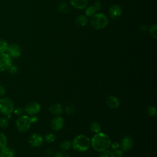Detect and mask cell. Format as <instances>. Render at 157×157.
Segmentation results:
<instances>
[{
    "instance_id": "f546056e",
    "label": "cell",
    "mask_w": 157,
    "mask_h": 157,
    "mask_svg": "<svg viewBox=\"0 0 157 157\" xmlns=\"http://www.w3.org/2000/svg\"><path fill=\"white\" fill-rule=\"evenodd\" d=\"M8 71H9V72L10 74H17V72H18V67H17V66L12 64L10 66V67L8 69Z\"/></svg>"
},
{
    "instance_id": "d6a6232c",
    "label": "cell",
    "mask_w": 157,
    "mask_h": 157,
    "mask_svg": "<svg viewBox=\"0 0 157 157\" xmlns=\"http://www.w3.org/2000/svg\"><path fill=\"white\" fill-rule=\"evenodd\" d=\"M93 6L94 7V9H96V11L97 10H99L101 9V7H102V4H101L100 1L97 0L96 1L94 2V3Z\"/></svg>"
},
{
    "instance_id": "d4e9b609",
    "label": "cell",
    "mask_w": 157,
    "mask_h": 157,
    "mask_svg": "<svg viewBox=\"0 0 157 157\" xmlns=\"http://www.w3.org/2000/svg\"><path fill=\"white\" fill-rule=\"evenodd\" d=\"M56 139L55 136L52 133H48L46 134L44 136V140L45 142L48 143H52Z\"/></svg>"
},
{
    "instance_id": "f1b7e54d",
    "label": "cell",
    "mask_w": 157,
    "mask_h": 157,
    "mask_svg": "<svg viewBox=\"0 0 157 157\" xmlns=\"http://www.w3.org/2000/svg\"><path fill=\"white\" fill-rule=\"evenodd\" d=\"M100 157H113V151L107 150L101 154Z\"/></svg>"
},
{
    "instance_id": "ffe728a7",
    "label": "cell",
    "mask_w": 157,
    "mask_h": 157,
    "mask_svg": "<svg viewBox=\"0 0 157 157\" xmlns=\"http://www.w3.org/2000/svg\"><path fill=\"white\" fill-rule=\"evenodd\" d=\"M58 10L62 13H67L69 11V6H67V4L66 3L63 2H61L58 4Z\"/></svg>"
},
{
    "instance_id": "d590c367",
    "label": "cell",
    "mask_w": 157,
    "mask_h": 157,
    "mask_svg": "<svg viewBox=\"0 0 157 157\" xmlns=\"http://www.w3.org/2000/svg\"><path fill=\"white\" fill-rule=\"evenodd\" d=\"M6 90L5 88L2 85H0V97L4 96L6 94Z\"/></svg>"
},
{
    "instance_id": "ac0fdd59",
    "label": "cell",
    "mask_w": 157,
    "mask_h": 157,
    "mask_svg": "<svg viewBox=\"0 0 157 157\" xmlns=\"http://www.w3.org/2000/svg\"><path fill=\"white\" fill-rule=\"evenodd\" d=\"M7 139L6 136L0 132V151L3 149L4 147H6L7 146Z\"/></svg>"
},
{
    "instance_id": "44dd1931",
    "label": "cell",
    "mask_w": 157,
    "mask_h": 157,
    "mask_svg": "<svg viewBox=\"0 0 157 157\" xmlns=\"http://www.w3.org/2000/svg\"><path fill=\"white\" fill-rule=\"evenodd\" d=\"M146 112L148 116L153 117L155 116L156 114V109L154 106L150 105L147 107Z\"/></svg>"
},
{
    "instance_id": "7402d4cb",
    "label": "cell",
    "mask_w": 157,
    "mask_h": 157,
    "mask_svg": "<svg viewBox=\"0 0 157 157\" xmlns=\"http://www.w3.org/2000/svg\"><path fill=\"white\" fill-rule=\"evenodd\" d=\"M8 47V44L6 41L0 39V53H6Z\"/></svg>"
},
{
    "instance_id": "52a82bcc",
    "label": "cell",
    "mask_w": 157,
    "mask_h": 157,
    "mask_svg": "<svg viewBox=\"0 0 157 157\" xmlns=\"http://www.w3.org/2000/svg\"><path fill=\"white\" fill-rule=\"evenodd\" d=\"M24 112L28 115H35L40 110V105L36 102H31L28 103L24 107Z\"/></svg>"
},
{
    "instance_id": "d6986e66",
    "label": "cell",
    "mask_w": 157,
    "mask_h": 157,
    "mask_svg": "<svg viewBox=\"0 0 157 157\" xmlns=\"http://www.w3.org/2000/svg\"><path fill=\"white\" fill-rule=\"evenodd\" d=\"M90 128L91 132H94V133H98L99 132L101 129V125L98 122H93L90 124Z\"/></svg>"
},
{
    "instance_id": "cb8c5ba5",
    "label": "cell",
    "mask_w": 157,
    "mask_h": 157,
    "mask_svg": "<svg viewBox=\"0 0 157 157\" xmlns=\"http://www.w3.org/2000/svg\"><path fill=\"white\" fill-rule=\"evenodd\" d=\"M59 147L63 150H68L72 147V144L70 141L64 140L60 144Z\"/></svg>"
},
{
    "instance_id": "4dcf8cb0",
    "label": "cell",
    "mask_w": 157,
    "mask_h": 157,
    "mask_svg": "<svg viewBox=\"0 0 157 157\" xmlns=\"http://www.w3.org/2000/svg\"><path fill=\"white\" fill-rule=\"evenodd\" d=\"M113 157H123V151L120 149H117L113 151Z\"/></svg>"
},
{
    "instance_id": "8992f818",
    "label": "cell",
    "mask_w": 157,
    "mask_h": 157,
    "mask_svg": "<svg viewBox=\"0 0 157 157\" xmlns=\"http://www.w3.org/2000/svg\"><path fill=\"white\" fill-rule=\"evenodd\" d=\"M12 64V58L7 53H0V72L8 70Z\"/></svg>"
},
{
    "instance_id": "e0dca14e",
    "label": "cell",
    "mask_w": 157,
    "mask_h": 157,
    "mask_svg": "<svg viewBox=\"0 0 157 157\" xmlns=\"http://www.w3.org/2000/svg\"><path fill=\"white\" fill-rule=\"evenodd\" d=\"M1 153L4 157H15V151L14 150L7 146L1 150Z\"/></svg>"
},
{
    "instance_id": "277c9868",
    "label": "cell",
    "mask_w": 157,
    "mask_h": 157,
    "mask_svg": "<svg viewBox=\"0 0 157 157\" xmlns=\"http://www.w3.org/2000/svg\"><path fill=\"white\" fill-rule=\"evenodd\" d=\"M13 110L14 103L10 98L2 97L0 99V112L2 114L10 118Z\"/></svg>"
},
{
    "instance_id": "8fae6325",
    "label": "cell",
    "mask_w": 157,
    "mask_h": 157,
    "mask_svg": "<svg viewBox=\"0 0 157 157\" xmlns=\"http://www.w3.org/2000/svg\"><path fill=\"white\" fill-rule=\"evenodd\" d=\"M64 124V119L59 116H56L53 118L50 122V126L52 129L55 131H58L61 130Z\"/></svg>"
},
{
    "instance_id": "ba28073f",
    "label": "cell",
    "mask_w": 157,
    "mask_h": 157,
    "mask_svg": "<svg viewBox=\"0 0 157 157\" xmlns=\"http://www.w3.org/2000/svg\"><path fill=\"white\" fill-rule=\"evenodd\" d=\"M120 144V147L122 151H129L133 147V139L129 135H126L121 139Z\"/></svg>"
},
{
    "instance_id": "30bf717a",
    "label": "cell",
    "mask_w": 157,
    "mask_h": 157,
    "mask_svg": "<svg viewBox=\"0 0 157 157\" xmlns=\"http://www.w3.org/2000/svg\"><path fill=\"white\" fill-rule=\"evenodd\" d=\"M44 141L42 136L37 133H34L31 135L29 137L28 142L30 146L33 147H40Z\"/></svg>"
},
{
    "instance_id": "1f68e13d",
    "label": "cell",
    "mask_w": 157,
    "mask_h": 157,
    "mask_svg": "<svg viewBox=\"0 0 157 157\" xmlns=\"http://www.w3.org/2000/svg\"><path fill=\"white\" fill-rule=\"evenodd\" d=\"M55 157H69V155L64 151H60L56 153Z\"/></svg>"
},
{
    "instance_id": "4316f807",
    "label": "cell",
    "mask_w": 157,
    "mask_h": 157,
    "mask_svg": "<svg viewBox=\"0 0 157 157\" xmlns=\"http://www.w3.org/2000/svg\"><path fill=\"white\" fill-rule=\"evenodd\" d=\"M156 31H157V26L156 24L152 25L150 29H149V32L152 37H153L155 39L156 38Z\"/></svg>"
},
{
    "instance_id": "6da1fadb",
    "label": "cell",
    "mask_w": 157,
    "mask_h": 157,
    "mask_svg": "<svg viewBox=\"0 0 157 157\" xmlns=\"http://www.w3.org/2000/svg\"><path fill=\"white\" fill-rule=\"evenodd\" d=\"M111 140L110 137L104 132L96 133L91 140V145L97 151L103 152L110 147Z\"/></svg>"
},
{
    "instance_id": "f35d334b",
    "label": "cell",
    "mask_w": 157,
    "mask_h": 157,
    "mask_svg": "<svg viewBox=\"0 0 157 157\" xmlns=\"http://www.w3.org/2000/svg\"><path fill=\"white\" fill-rule=\"evenodd\" d=\"M0 157H4V155H3L1 152H0Z\"/></svg>"
},
{
    "instance_id": "5b68a950",
    "label": "cell",
    "mask_w": 157,
    "mask_h": 157,
    "mask_svg": "<svg viewBox=\"0 0 157 157\" xmlns=\"http://www.w3.org/2000/svg\"><path fill=\"white\" fill-rule=\"evenodd\" d=\"M31 124V123L29 116L27 115H21L16 121L17 128L20 132H21L28 131L29 129Z\"/></svg>"
},
{
    "instance_id": "5bb4252c",
    "label": "cell",
    "mask_w": 157,
    "mask_h": 157,
    "mask_svg": "<svg viewBox=\"0 0 157 157\" xmlns=\"http://www.w3.org/2000/svg\"><path fill=\"white\" fill-rule=\"evenodd\" d=\"M70 3L75 9H83L88 4V0H70Z\"/></svg>"
},
{
    "instance_id": "83f0119b",
    "label": "cell",
    "mask_w": 157,
    "mask_h": 157,
    "mask_svg": "<svg viewBox=\"0 0 157 157\" xmlns=\"http://www.w3.org/2000/svg\"><path fill=\"white\" fill-rule=\"evenodd\" d=\"M75 111V107L72 105H67L65 109V112L68 115H71L74 113Z\"/></svg>"
},
{
    "instance_id": "8d00e7d4",
    "label": "cell",
    "mask_w": 157,
    "mask_h": 157,
    "mask_svg": "<svg viewBox=\"0 0 157 157\" xmlns=\"http://www.w3.org/2000/svg\"><path fill=\"white\" fill-rule=\"evenodd\" d=\"M29 118H30V121H31V123H36V122L38 121V118H37L36 116H35V115L30 116Z\"/></svg>"
},
{
    "instance_id": "4fadbf2b",
    "label": "cell",
    "mask_w": 157,
    "mask_h": 157,
    "mask_svg": "<svg viewBox=\"0 0 157 157\" xmlns=\"http://www.w3.org/2000/svg\"><path fill=\"white\" fill-rule=\"evenodd\" d=\"M106 104L109 107L112 109H116L119 107L120 102L119 99L116 96H109L106 98Z\"/></svg>"
},
{
    "instance_id": "7c38bea8",
    "label": "cell",
    "mask_w": 157,
    "mask_h": 157,
    "mask_svg": "<svg viewBox=\"0 0 157 157\" xmlns=\"http://www.w3.org/2000/svg\"><path fill=\"white\" fill-rule=\"evenodd\" d=\"M109 13L112 18L116 19L121 16L122 13V9L118 5H113L110 7Z\"/></svg>"
},
{
    "instance_id": "9a60e30c",
    "label": "cell",
    "mask_w": 157,
    "mask_h": 157,
    "mask_svg": "<svg viewBox=\"0 0 157 157\" xmlns=\"http://www.w3.org/2000/svg\"><path fill=\"white\" fill-rule=\"evenodd\" d=\"M49 111L53 115H58L62 113L63 111V108L62 105L59 103L53 104L49 107Z\"/></svg>"
},
{
    "instance_id": "484cf974",
    "label": "cell",
    "mask_w": 157,
    "mask_h": 157,
    "mask_svg": "<svg viewBox=\"0 0 157 157\" xmlns=\"http://www.w3.org/2000/svg\"><path fill=\"white\" fill-rule=\"evenodd\" d=\"M9 125V119L6 117H2L0 118V127L5 128Z\"/></svg>"
},
{
    "instance_id": "74e56055",
    "label": "cell",
    "mask_w": 157,
    "mask_h": 157,
    "mask_svg": "<svg viewBox=\"0 0 157 157\" xmlns=\"http://www.w3.org/2000/svg\"><path fill=\"white\" fill-rule=\"evenodd\" d=\"M139 29L142 31V32H145V31H147V27L145 25H141L139 27Z\"/></svg>"
},
{
    "instance_id": "7a4b0ae2",
    "label": "cell",
    "mask_w": 157,
    "mask_h": 157,
    "mask_svg": "<svg viewBox=\"0 0 157 157\" xmlns=\"http://www.w3.org/2000/svg\"><path fill=\"white\" fill-rule=\"evenodd\" d=\"M71 144L74 150L78 152H84L89 149L91 140L86 136L80 134L74 138Z\"/></svg>"
},
{
    "instance_id": "3957f363",
    "label": "cell",
    "mask_w": 157,
    "mask_h": 157,
    "mask_svg": "<svg viewBox=\"0 0 157 157\" xmlns=\"http://www.w3.org/2000/svg\"><path fill=\"white\" fill-rule=\"evenodd\" d=\"M90 23L91 26L96 29H101L105 28L109 23L107 17L103 13H95L91 17Z\"/></svg>"
},
{
    "instance_id": "836d02e7",
    "label": "cell",
    "mask_w": 157,
    "mask_h": 157,
    "mask_svg": "<svg viewBox=\"0 0 157 157\" xmlns=\"http://www.w3.org/2000/svg\"><path fill=\"white\" fill-rule=\"evenodd\" d=\"M16 115H21L23 114V113L24 112V109L23 108H21V107H18L15 109L13 110V112Z\"/></svg>"
},
{
    "instance_id": "9c48e42d",
    "label": "cell",
    "mask_w": 157,
    "mask_h": 157,
    "mask_svg": "<svg viewBox=\"0 0 157 157\" xmlns=\"http://www.w3.org/2000/svg\"><path fill=\"white\" fill-rule=\"evenodd\" d=\"M7 54L13 58H17L20 56L21 54V49L19 45L16 44H11L8 45Z\"/></svg>"
},
{
    "instance_id": "e575fe53",
    "label": "cell",
    "mask_w": 157,
    "mask_h": 157,
    "mask_svg": "<svg viewBox=\"0 0 157 157\" xmlns=\"http://www.w3.org/2000/svg\"><path fill=\"white\" fill-rule=\"evenodd\" d=\"M110 147H111L112 150H115L118 149L120 148V144L118 142H113L110 144Z\"/></svg>"
},
{
    "instance_id": "603a6c76",
    "label": "cell",
    "mask_w": 157,
    "mask_h": 157,
    "mask_svg": "<svg viewBox=\"0 0 157 157\" xmlns=\"http://www.w3.org/2000/svg\"><path fill=\"white\" fill-rule=\"evenodd\" d=\"M96 10L93 6H89L85 10V15L86 17H91L96 13Z\"/></svg>"
},
{
    "instance_id": "2e32d148",
    "label": "cell",
    "mask_w": 157,
    "mask_h": 157,
    "mask_svg": "<svg viewBox=\"0 0 157 157\" xmlns=\"http://www.w3.org/2000/svg\"><path fill=\"white\" fill-rule=\"evenodd\" d=\"M88 21V17L84 15H80L77 17L75 19V23L77 25L80 26H85Z\"/></svg>"
}]
</instances>
